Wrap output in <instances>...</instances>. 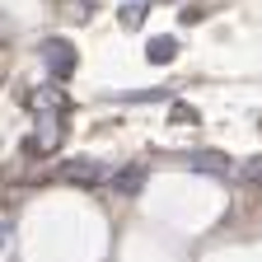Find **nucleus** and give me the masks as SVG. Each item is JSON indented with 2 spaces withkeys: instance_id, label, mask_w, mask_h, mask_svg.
<instances>
[{
  "instance_id": "nucleus-3",
  "label": "nucleus",
  "mask_w": 262,
  "mask_h": 262,
  "mask_svg": "<svg viewBox=\"0 0 262 262\" xmlns=\"http://www.w3.org/2000/svg\"><path fill=\"white\" fill-rule=\"evenodd\" d=\"M141 183H145V164H126V169L113 173V192H122V196H136Z\"/></svg>"
},
{
  "instance_id": "nucleus-4",
  "label": "nucleus",
  "mask_w": 262,
  "mask_h": 262,
  "mask_svg": "<svg viewBox=\"0 0 262 262\" xmlns=\"http://www.w3.org/2000/svg\"><path fill=\"white\" fill-rule=\"evenodd\" d=\"M145 56L159 61V66H169V61L178 56V42H173V38H150V42H145Z\"/></svg>"
},
{
  "instance_id": "nucleus-5",
  "label": "nucleus",
  "mask_w": 262,
  "mask_h": 262,
  "mask_svg": "<svg viewBox=\"0 0 262 262\" xmlns=\"http://www.w3.org/2000/svg\"><path fill=\"white\" fill-rule=\"evenodd\" d=\"M61 173L75 178V183H98V178H103V169H98V164H66Z\"/></svg>"
},
{
  "instance_id": "nucleus-6",
  "label": "nucleus",
  "mask_w": 262,
  "mask_h": 262,
  "mask_svg": "<svg viewBox=\"0 0 262 262\" xmlns=\"http://www.w3.org/2000/svg\"><path fill=\"white\" fill-rule=\"evenodd\" d=\"M145 10H150V0H131V5L122 10V19H126V24H141V14H145Z\"/></svg>"
},
{
  "instance_id": "nucleus-2",
  "label": "nucleus",
  "mask_w": 262,
  "mask_h": 262,
  "mask_svg": "<svg viewBox=\"0 0 262 262\" xmlns=\"http://www.w3.org/2000/svg\"><path fill=\"white\" fill-rule=\"evenodd\" d=\"M183 164H187V169H196V173H215V178L229 173V159H225V155H211V150H187Z\"/></svg>"
},
{
  "instance_id": "nucleus-7",
  "label": "nucleus",
  "mask_w": 262,
  "mask_h": 262,
  "mask_svg": "<svg viewBox=\"0 0 262 262\" xmlns=\"http://www.w3.org/2000/svg\"><path fill=\"white\" fill-rule=\"evenodd\" d=\"M173 122H196V108H187V103H178V108H173Z\"/></svg>"
},
{
  "instance_id": "nucleus-1",
  "label": "nucleus",
  "mask_w": 262,
  "mask_h": 262,
  "mask_svg": "<svg viewBox=\"0 0 262 262\" xmlns=\"http://www.w3.org/2000/svg\"><path fill=\"white\" fill-rule=\"evenodd\" d=\"M42 61H47V75L52 80H71L75 71V47L66 38H42Z\"/></svg>"
}]
</instances>
